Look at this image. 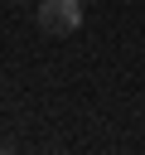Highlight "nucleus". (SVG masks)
<instances>
[{
  "label": "nucleus",
  "mask_w": 145,
  "mask_h": 155,
  "mask_svg": "<svg viewBox=\"0 0 145 155\" xmlns=\"http://www.w3.org/2000/svg\"><path fill=\"white\" fill-rule=\"evenodd\" d=\"M39 24L48 34H72L82 24V0H39Z\"/></svg>",
  "instance_id": "obj_1"
}]
</instances>
